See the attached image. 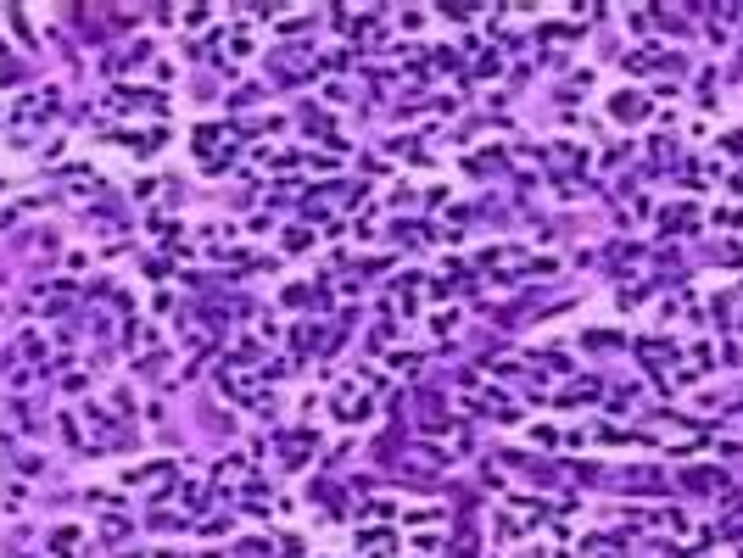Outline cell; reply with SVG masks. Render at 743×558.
Segmentation results:
<instances>
[{
	"label": "cell",
	"mask_w": 743,
	"mask_h": 558,
	"mask_svg": "<svg viewBox=\"0 0 743 558\" xmlns=\"http://www.w3.org/2000/svg\"><path fill=\"white\" fill-rule=\"evenodd\" d=\"M336 414L341 418H363L369 414V396H363L358 385H341V391H336Z\"/></svg>",
	"instance_id": "6da1fadb"
},
{
	"label": "cell",
	"mask_w": 743,
	"mask_h": 558,
	"mask_svg": "<svg viewBox=\"0 0 743 558\" xmlns=\"http://www.w3.org/2000/svg\"><path fill=\"white\" fill-rule=\"evenodd\" d=\"M62 179H68L73 190H95V184H101V174H90V168H84V162H73V168H68V174H62Z\"/></svg>",
	"instance_id": "7a4b0ae2"
},
{
	"label": "cell",
	"mask_w": 743,
	"mask_h": 558,
	"mask_svg": "<svg viewBox=\"0 0 743 558\" xmlns=\"http://www.w3.org/2000/svg\"><path fill=\"white\" fill-rule=\"evenodd\" d=\"M56 553H68V558L78 553V536H73V530H62V536H56Z\"/></svg>",
	"instance_id": "3957f363"
}]
</instances>
